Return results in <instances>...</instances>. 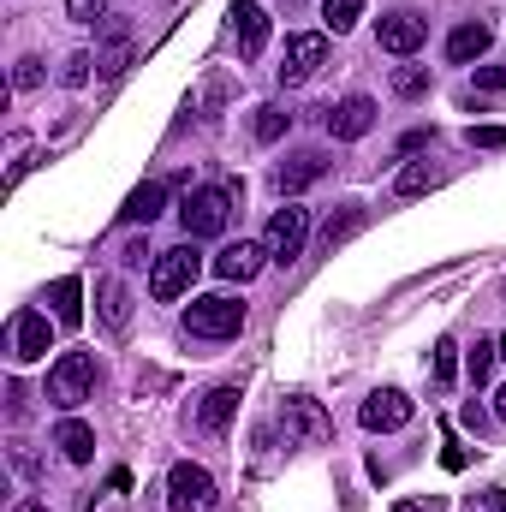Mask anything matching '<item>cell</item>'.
I'll use <instances>...</instances> for the list:
<instances>
[{
	"label": "cell",
	"instance_id": "277c9868",
	"mask_svg": "<svg viewBox=\"0 0 506 512\" xmlns=\"http://www.w3.org/2000/svg\"><path fill=\"white\" fill-rule=\"evenodd\" d=\"M239 328H245V304L227 298V292L185 304V334H191V340H233Z\"/></svg>",
	"mask_w": 506,
	"mask_h": 512
},
{
	"label": "cell",
	"instance_id": "30bf717a",
	"mask_svg": "<svg viewBox=\"0 0 506 512\" xmlns=\"http://www.w3.org/2000/svg\"><path fill=\"white\" fill-rule=\"evenodd\" d=\"M376 42H381V54H417L423 42H429V18L423 12H387L376 24Z\"/></svg>",
	"mask_w": 506,
	"mask_h": 512
},
{
	"label": "cell",
	"instance_id": "8fae6325",
	"mask_svg": "<svg viewBox=\"0 0 506 512\" xmlns=\"http://www.w3.org/2000/svg\"><path fill=\"white\" fill-rule=\"evenodd\" d=\"M54 352V322L42 316V310H18L12 316V358L18 364H36V358H48Z\"/></svg>",
	"mask_w": 506,
	"mask_h": 512
},
{
	"label": "cell",
	"instance_id": "83f0119b",
	"mask_svg": "<svg viewBox=\"0 0 506 512\" xmlns=\"http://www.w3.org/2000/svg\"><path fill=\"white\" fill-rule=\"evenodd\" d=\"M292 126V114H280V108H256V143H280Z\"/></svg>",
	"mask_w": 506,
	"mask_h": 512
},
{
	"label": "cell",
	"instance_id": "ab89813d",
	"mask_svg": "<svg viewBox=\"0 0 506 512\" xmlns=\"http://www.w3.org/2000/svg\"><path fill=\"white\" fill-rule=\"evenodd\" d=\"M393 512H429V507H417V501H399V507H393Z\"/></svg>",
	"mask_w": 506,
	"mask_h": 512
},
{
	"label": "cell",
	"instance_id": "e575fe53",
	"mask_svg": "<svg viewBox=\"0 0 506 512\" xmlns=\"http://www.w3.org/2000/svg\"><path fill=\"white\" fill-rule=\"evenodd\" d=\"M471 143L477 149H506V126H471Z\"/></svg>",
	"mask_w": 506,
	"mask_h": 512
},
{
	"label": "cell",
	"instance_id": "4dcf8cb0",
	"mask_svg": "<svg viewBox=\"0 0 506 512\" xmlns=\"http://www.w3.org/2000/svg\"><path fill=\"white\" fill-rule=\"evenodd\" d=\"M66 18L72 24H102L108 18V0H66Z\"/></svg>",
	"mask_w": 506,
	"mask_h": 512
},
{
	"label": "cell",
	"instance_id": "2e32d148",
	"mask_svg": "<svg viewBox=\"0 0 506 512\" xmlns=\"http://www.w3.org/2000/svg\"><path fill=\"white\" fill-rule=\"evenodd\" d=\"M54 447H60V459H66V465H90V459H96V429H90L84 417H60Z\"/></svg>",
	"mask_w": 506,
	"mask_h": 512
},
{
	"label": "cell",
	"instance_id": "9a60e30c",
	"mask_svg": "<svg viewBox=\"0 0 506 512\" xmlns=\"http://www.w3.org/2000/svg\"><path fill=\"white\" fill-rule=\"evenodd\" d=\"M262 262H268V251H262L256 239H239V245H227V251L215 256V274L245 286V280H256V274H262Z\"/></svg>",
	"mask_w": 506,
	"mask_h": 512
},
{
	"label": "cell",
	"instance_id": "60d3db41",
	"mask_svg": "<svg viewBox=\"0 0 506 512\" xmlns=\"http://www.w3.org/2000/svg\"><path fill=\"white\" fill-rule=\"evenodd\" d=\"M501 358H506V334H501Z\"/></svg>",
	"mask_w": 506,
	"mask_h": 512
},
{
	"label": "cell",
	"instance_id": "9c48e42d",
	"mask_svg": "<svg viewBox=\"0 0 506 512\" xmlns=\"http://www.w3.org/2000/svg\"><path fill=\"white\" fill-rule=\"evenodd\" d=\"M322 66H328V36H322V30H304V36H292V42H286L280 84H304V78H316Z\"/></svg>",
	"mask_w": 506,
	"mask_h": 512
},
{
	"label": "cell",
	"instance_id": "4316f807",
	"mask_svg": "<svg viewBox=\"0 0 506 512\" xmlns=\"http://www.w3.org/2000/svg\"><path fill=\"white\" fill-rule=\"evenodd\" d=\"M495 358H501V340H477V346H471V358H465V370H471V382H477V387L489 382V370H495Z\"/></svg>",
	"mask_w": 506,
	"mask_h": 512
},
{
	"label": "cell",
	"instance_id": "ba28073f",
	"mask_svg": "<svg viewBox=\"0 0 506 512\" xmlns=\"http://www.w3.org/2000/svg\"><path fill=\"white\" fill-rule=\"evenodd\" d=\"M411 411H417V405H411L399 387H376V393L358 405V423H364L370 435H393V429H405V423H411Z\"/></svg>",
	"mask_w": 506,
	"mask_h": 512
},
{
	"label": "cell",
	"instance_id": "7c38bea8",
	"mask_svg": "<svg viewBox=\"0 0 506 512\" xmlns=\"http://www.w3.org/2000/svg\"><path fill=\"white\" fill-rule=\"evenodd\" d=\"M322 126H328L334 143H358V137H370V126H376V102H370V96H346V102L328 108Z\"/></svg>",
	"mask_w": 506,
	"mask_h": 512
},
{
	"label": "cell",
	"instance_id": "3957f363",
	"mask_svg": "<svg viewBox=\"0 0 506 512\" xmlns=\"http://www.w3.org/2000/svg\"><path fill=\"white\" fill-rule=\"evenodd\" d=\"M84 399H96V358L90 352H60L48 370V405L78 411Z\"/></svg>",
	"mask_w": 506,
	"mask_h": 512
},
{
	"label": "cell",
	"instance_id": "4fadbf2b",
	"mask_svg": "<svg viewBox=\"0 0 506 512\" xmlns=\"http://www.w3.org/2000/svg\"><path fill=\"white\" fill-rule=\"evenodd\" d=\"M233 48H239V60H256L262 48H268V12L256 6V0H233Z\"/></svg>",
	"mask_w": 506,
	"mask_h": 512
},
{
	"label": "cell",
	"instance_id": "d6986e66",
	"mask_svg": "<svg viewBox=\"0 0 506 512\" xmlns=\"http://www.w3.org/2000/svg\"><path fill=\"white\" fill-rule=\"evenodd\" d=\"M161 209H167V185H161V179H143V185H137V191L126 197L120 221H126V227H149Z\"/></svg>",
	"mask_w": 506,
	"mask_h": 512
},
{
	"label": "cell",
	"instance_id": "7402d4cb",
	"mask_svg": "<svg viewBox=\"0 0 506 512\" xmlns=\"http://www.w3.org/2000/svg\"><path fill=\"white\" fill-rule=\"evenodd\" d=\"M131 60V36L126 24H108V48H96V78H120Z\"/></svg>",
	"mask_w": 506,
	"mask_h": 512
},
{
	"label": "cell",
	"instance_id": "603a6c76",
	"mask_svg": "<svg viewBox=\"0 0 506 512\" xmlns=\"http://www.w3.org/2000/svg\"><path fill=\"white\" fill-rule=\"evenodd\" d=\"M358 227H364V209H358V203H346L340 215H328V221H322V245L334 251V245H346V239H352Z\"/></svg>",
	"mask_w": 506,
	"mask_h": 512
},
{
	"label": "cell",
	"instance_id": "f1b7e54d",
	"mask_svg": "<svg viewBox=\"0 0 506 512\" xmlns=\"http://www.w3.org/2000/svg\"><path fill=\"white\" fill-rule=\"evenodd\" d=\"M90 72H96V54H72V60L60 66V84H66V90H84Z\"/></svg>",
	"mask_w": 506,
	"mask_h": 512
},
{
	"label": "cell",
	"instance_id": "ffe728a7",
	"mask_svg": "<svg viewBox=\"0 0 506 512\" xmlns=\"http://www.w3.org/2000/svg\"><path fill=\"white\" fill-rule=\"evenodd\" d=\"M489 48H495V30H489V24H459V30L447 36V60H453V66H471V60H483Z\"/></svg>",
	"mask_w": 506,
	"mask_h": 512
},
{
	"label": "cell",
	"instance_id": "44dd1931",
	"mask_svg": "<svg viewBox=\"0 0 506 512\" xmlns=\"http://www.w3.org/2000/svg\"><path fill=\"white\" fill-rule=\"evenodd\" d=\"M233 411H239V387H209L203 405H197V423H203L209 435H221V429L233 423Z\"/></svg>",
	"mask_w": 506,
	"mask_h": 512
},
{
	"label": "cell",
	"instance_id": "5bb4252c",
	"mask_svg": "<svg viewBox=\"0 0 506 512\" xmlns=\"http://www.w3.org/2000/svg\"><path fill=\"white\" fill-rule=\"evenodd\" d=\"M322 173H328V155L304 149V155H292V161H280V167H274V191H280V197H298V191H310Z\"/></svg>",
	"mask_w": 506,
	"mask_h": 512
},
{
	"label": "cell",
	"instance_id": "e0dca14e",
	"mask_svg": "<svg viewBox=\"0 0 506 512\" xmlns=\"http://www.w3.org/2000/svg\"><path fill=\"white\" fill-rule=\"evenodd\" d=\"M96 316H102V328H108V334H120V328H126V322H131L126 280H114V274H108V280H96Z\"/></svg>",
	"mask_w": 506,
	"mask_h": 512
},
{
	"label": "cell",
	"instance_id": "d590c367",
	"mask_svg": "<svg viewBox=\"0 0 506 512\" xmlns=\"http://www.w3.org/2000/svg\"><path fill=\"white\" fill-rule=\"evenodd\" d=\"M143 256H149V245H143V239H131V245H126V268H137Z\"/></svg>",
	"mask_w": 506,
	"mask_h": 512
},
{
	"label": "cell",
	"instance_id": "5b68a950",
	"mask_svg": "<svg viewBox=\"0 0 506 512\" xmlns=\"http://www.w3.org/2000/svg\"><path fill=\"white\" fill-rule=\"evenodd\" d=\"M304 245H310V209H298V203H286V209H274L268 215V227H262V251H268V262H298L304 256Z\"/></svg>",
	"mask_w": 506,
	"mask_h": 512
},
{
	"label": "cell",
	"instance_id": "1f68e13d",
	"mask_svg": "<svg viewBox=\"0 0 506 512\" xmlns=\"http://www.w3.org/2000/svg\"><path fill=\"white\" fill-rule=\"evenodd\" d=\"M36 84H42V60H36V54H24V60L12 66V90H36Z\"/></svg>",
	"mask_w": 506,
	"mask_h": 512
},
{
	"label": "cell",
	"instance_id": "8d00e7d4",
	"mask_svg": "<svg viewBox=\"0 0 506 512\" xmlns=\"http://www.w3.org/2000/svg\"><path fill=\"white\" fill-rule=\"evenodd\" d=\"M483 512H506V495H501V489H489V495H483Z\"/></svg>",
	"mask_w": 506,
	"mask_h": 512
},
{
	"label": "cell",
	"instance_id": "6da1fadb",
	"mask_svg": "<svg viewBox=\"0 0 506 512\" xmlns=\"http://www.w3.org/2000/svg\"><path fill=\"white\" fill-rule=\"evenodd\" d=\"M197 274H203V251H197V239H185V245H173V251L155 256V268H149V298H155V304H173V298H185V292L197 286Z\"/></svg>",
	"mask_w": 506,
	"mask_h": 512
},
{
	"label": "cell",
	"instance_id": "d6a6232c",
	"mask_svg": "<svg viewBox=\"0 0 506 512\" xmlns=\"http://www.w3.org/2000/svg\"><path fill=\"white\" fill-rule=\"evenodd\" d=\"M441 465H447V471H465V465H471V453L459 447V435H453V429L441 435Z\"/></svg>",
	"mask_w": 506,
	"mask_h": 512
},
{
	"label": "cell",
	"instance_id": "ac0fdd59",
	"mask_svg": "<svg viewBox=\"0 0 506 512\" xmlns=\"http://www.w3.org/2000/svg\"><path fill=\"white\" fill-rule=\"evenodd\" d=\"M48 304H54V322L60 328H84V280L78 274H60L48 286Z\"/></svg>",
	"mask_w": 506,
	"mask_h": 512
},
{
	"label": "cell",
	"instance_id": "7a4b0ae2",
	"mask_svg": "<svg viewBox=\"0 0 506 512\" xmlns=\"http://www.w3.org/2000/svg\"><path fill=\"white\" fill-rule=\"evenodd\" d=\"M227 221H233V185H203L179 203L185 239H215V233H227Z\"/></svg>",
	"mask_w": 506,
	"mask_h": 512
},
{
	"label": "cell",
	"instance_id": "836d02e7",
	"mask_svg": "<svg viewBox=\"0 0 506 512\" xmlns=\"http://www.w3.org/2000/svg\"><path fill=\"white\" fill-rule=\"evenodd\" d=\"M477 90H489V96H506V66H477Z\"/></svg>",
	"mask_w": 506,
	"mask_h": 512
},
{
	"label": "cell",
	"instance_id": "52a82bcc",
	"mask_svg": "<svg viewBox=\"0 0 506 512\" xmlns=\"http://www.w3.org/2000/svg\"><path fill=\"white\" fill-rule=\"evenodd\" d=\"M280 429H286V447H316V441L334 435L328 411H322L316 399H304V393H292V399L280 405Z\"/></svg>",
	"mask_w": 506,
	"mask_h": 512
},
{
	"label": "cell",
	"instance_id": "d4e9b609",
	"mask_svg": "<svg viewBox=\"0 0 506 512\" xmlns=\"http://www.w3.org/2000/svg\"><path fill=\"white\" fill-rule=\"evenodd\" d=\"M322 18H328V30H334V36H346V30L364 18V0H322Z\"/></svg>",
	"mask_w": 506,
	"mask_h": 512
},
{
	"label": "cell",
	"instance_id": "cb8c5ba5",
	"mask_svg": "<svg viewBox=\"0 0 506 512\" xmlns=\"http://www.w3.org/2000/svg\"><path fill=\"white\" fill-rule=\"evenodd\" d=\"M393 191H399V197H423V191H435V167H429V161H411V167H399Z\"/></svg>",
	"mask_w": 506,
	"mask_h": 512
},
{
	"label": "cell",
	"instance_id": "8992f818",
	"mask_svg": "<svg viewBox=\"0 0 506 512\" xmlns=\"http://www.w3.org/2000/svg\"><path fill=\"white\" fill-rule=\"evenodd\" d=\"M215 501H221V489H215V477H209L203 465L179 459V465L167 471V507L173 512H215Z\"/></svg>",
	"mask_w": 506,
	"mask_h": 512
},
{
	"label": "cell",
	"instance_id": "484cf974",
	"mask_svg": "<svg viewBox=\"0 0 506 512\" xmlns=\"http://www.w3.org/2000/svg\"><path fill=\"white\" fill-rule=\"evenodd\" d=\"M429 370H435V387H453V376H459V340H435Z\"/></svg>",
	"mask_w": 506,
	"mask_h": 512
},
{
	"label": "cell",
	"instance_id": "f35d334b",
	"mask_svg": "<svg viewBox=\"0 0 506 512\" xmlns=\"http://www.w3.org/2000/svg\"><path fill=\"white\" fill-rule=\"evenodd\" d=\"M495 417H501V423H506V387H501V393H495Z\"/></svg>",
	"mask_w": 506,
	"mask_h": 512
},
{
	"label": "cell",
	"instance_id": "74e56055",
	"mask_svg": "<svg viewBox=\"0 0 506 512\" xmlns=\"http://www.w3.org/2000/svg\"><path fill=\"white\" fill-rule=\"evenodd\" d=\"M12 512H48V501H18Z\"/></svg>",
	"mask_w": 506,
	"mask_h": 512
},
{
	"label": "cell",
	"instance_id": "f546056e",
	"mask_svg": "<svg viewBox=\"0 0 506 512\" xmlns=\"http://www.w3.org/2000/svg\"><path fill=\"white\" fill-rule=\"evenodd\" d=\"M393 90H399V96H423V90H429V66H399V72H393Z\"/></svg>",
	"mask_w": 506,
	"mask_h": 512
}]
</instances>
